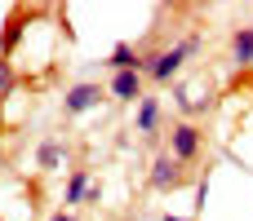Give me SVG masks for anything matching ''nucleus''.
Here are the masks:
<instances>
[{
  "label": "nucleus",
  "mask_w": 253,
  "mask_h": 221,
  "mask_svg": "<svg viewBox=\"0 0 253 221\" xmlns=\"http://www.w3.org/2000/svg\"><path fill=\"white\" fill-rule=\"evenodd\" d=\"M196 53H200V35H187V40H178V44H169V49L142 53V58H147V80H151V84H169V80L182 71V62L196 58Z\"/></svg>",
  "instance_id": "nucleus-1"
},
{
  "label": "nucleus",
  "mask_w": 253,
  "mask_h": 221,
  "mask_svg": "<svg viewBox=\"0 0 253 221\" xmlns=\"http://www.w3.org/2000/svg\"><path fill=\"white\" fill-rule=\"evenodd\" d=\"M165 133H169V146H165V151H169L173 159H182L187 168L205 155V128H200L196 120H178V124H169Z\"/></svg>",
  "instance_id": "nucleus-2"
},
{
  "label": "nucleus",
  "mask_w": 253,
  "mask_h": 221,
  "mask_svg": "<svg viewBox=\"0 0 253 221\" xmlns=\"http://www.w3.org/2000/svg\"><path fill=\"white\" fill-rule=\"evenodd\" d=\"M187 177H191V168H187L182 159H173L169 151H160V155L151 159L147 186H151V190H160V195H173V190H182V186H187Z\"/></svg>",
  "instance_id": "nucleus-3"
},
{
  "label": "nucleus",
  "mask_w": 253,
  "mask_h": 221,
  "mask_svg": "<svg viewBox=\"0 0 253 221\" xmlns=\"http://www.w3.org/2000/svg\"><path fill=\"white\" fill-rule=\"evenodd\" d=\"M102 97H107V89H102V84L80 80V84H71V89H67V97H62V115H84V111H93Z\"/></svg>",
  "instance_id": "nucleus-4"
},
{
  "label": "nucleus",
  "mask_w": 253,
  "mask_h": 221,
  "mask_svg": "<svg viewBox=\"0 0 253 221\" xmlns=\"http://www.w3.org/2000/svg\"><path fill=\"white\" fill-rule=\"evenodd\" d=\"M107 93H111V102H142L147 97V75L142 71H116Z\"/></svg>",
  "instance_id": "nucleus-5"
},
{
  "label": "nucleus",
  "mask_w": 253,
  "mask_h": 221,
  "mask_svg": "<svg viewBox=\"0 0 253 221\" xmlns=\"http://www.w3.org/2000/svg\"><path fill=\"white\" fill-rule=\"evenodd\" d=\"M160 120H165V115H160V97L147 93V97L138 102V111H133V133H138L142 142H156V137H160Z\"/></svg>",
  "instance_id": "nucleus-6"
},
{
  "label": "nucleus",
  "mask_w": 253,
  "mask_h": 221,
  "mask_svg": "<svg viewBox=\"0 0 253 221\" xmlns=\"http://www.w3.org/2000/svg\"><path fill=\"white\" fill-rule=\"evenodd\" d=\"M107 66H111V75H116V71H142V75H147V58H142L133 44H116V49L107 53Z\"/></svg>",
  "instance_id": "nucleus-7"
},
{
  "label": "nucleus",
  "mask_w": 253,
  "mask_h": 221,
  "mask_svg": "<svg viewBox=\"0 0 253 221\" xmlns=\"http://www.w3.org/2000/svg\"><path fill=\"white\" fill-rule=\"evenodd\" d=\"M22 22H27V13H22V9H9L4 31H0V58H4V62L13 58V49H18V40H22Z\"/></svg>",
  "instance_id": "nucleus-8"
},
{
  "label": "nucleus",
  "mask_w": 253,
  "mask_h": 221,
  "mask_svg": "<svg viewBox=\"0 0 253 221\" xmlns=\"http://www.w3.org/2000/svg\"><path fill=\"white\" fill-rule=\"evenodd\" d=\"M62 159H67V146H62L58 137H44V142L36 146V164H40L44 173H58V168H62Z\"/></svg>",
  "instance_id": "nucleus-9"
},
{
  "label": "nucleus",
  "mask_w": 253,
  "mask_h": 221,
  "mask_svg": "<svg viewBox=\"0 0 253 221\" xmlns=\"http://www.w3.org/2000/svg\"><path fill=\"white\" fill-rule=\"evenodd\" d=\"M89 168H71V177H67V190H62V208H76V204H84V195H89Z\"/></svg>",
  "instance_id": "nucleus-10"
},
{
  "label": "nucleus",
  "mask_w": 253,
  "mask_h": 221,
  "mask_svg": "<svg viewBox=\"0 0 253 221\" xmlns=\"http://www.w3.org/2000/svg\"><path fill=\"white\" fill-rule=\"evenodd\" d=\"M231 58H236V66H253V27L231 31Z\"/></svg>",
  "instance_id": "nucleus-11"
},
{
  "label": "nucleus",
  "mask_w": 253,
  "mask_h": 221,
  "mask_svg": "<svg viewBox=\"0 0 253 221\" xmlns=\"http://www.w3.org/2000/svg\"><path fill=\"white\" fill-rule=\"evenodd\" d=\"M13 89H18V75H13V62H4V58H0V102H4V97H9Z\"/></svg>",
  "instance_id": "nucleus-12"
},
{
  "label": "nucleus",
  "mask_w": 253,
  "mask_h": 221,
  "mask_svg": "<svg viewBox=\"0 0 253 221\" xmlns=\"http://www.w3.org/2000/svg\"><path fill=\"white\" fill-rule=\"evenodd\" d=\"M84 204H102V186H98V182L89 186V195H84Z\"/></svg>",
  "instance_id": "nucleus-13"
},
{
  "label": "nucleus",
  "mask_w": 253,
  "mask_h": 221,
  "mask_svg": "<svg viewBox=\"0 0 253 221\" xmlns=\"http://www.w3.org/2000/svg\"><path fill=\"white\" fill-rule=\"evenodd\" d=\"M49 221H76V217H71L67 208H58V213H53V217H49Z\"/></svg>",
  "instance_id": "nucleus-14"
},
{
  "label": "nucleus",
  "mask_w": 253,
  "mask_h": 221,
  "mask_svg": "<svg viewBox=\"0 0 253 221\" xmlns=\"http://www.w3.org/2000/svg\"><path fill=\"white\" fill-rule=\"evenodd\" d=\"M165 221H196V217H165Z\"/></svg>",
  "instance_id": "nucleus-15"
},
{
  "label": "nucleus",
  "mask_w": 253,
  "mask_h": 221,
  "mask_svg": "<svg viewBox=\"0 0 253 221\" xmlns=\"http://www.w3.org/2000/svg\"><path fill=\"white\" fill-rule=\"evenodd\" d=\"M0 106H4V102H0ZM0 133H4V111H0Z\"/></svg>",
  "instance_id": "nucleus-16"
}]
</instances>
